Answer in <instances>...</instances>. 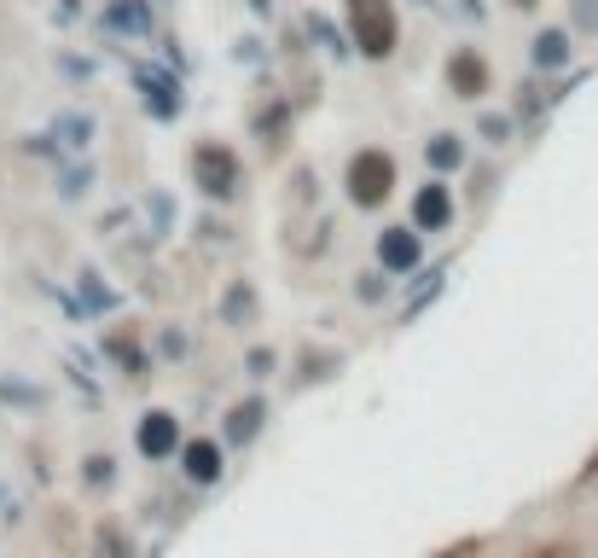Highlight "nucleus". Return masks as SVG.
Returning <instances> with one entry per match:
<instances>
[{
    "label": "nucleus",
    "mask_w": 598,
    "mask_h": 558,
    "mask_svg": "<svg viewBox=\"0 0 598 558\" xmlns=\"http://www.w3.org/2000/svg\"><path fill=\"white\" fill-rule=\"evenodd\" d=\"M511 7H535V0H511Z\"/></svg>",
    "instance_id": "11"
},
{
    "label": "nucleus",
    "mask_w": 598,
    "mask_h": 558,
    "mask_svg": "<svg viewBox=\"0 0 598 558\" xmlns=\"http://www.w3.org/2000/svg\"><path fill=\"white\" fill-rule=\"evenodd\" d=\"M419 221H425V227H441V221H448V192H441V187H425V192H419Z\"/></svg>",
    "instance_id": "7"
},
{
    "label": "nucleus",
    "mask_w": 598,
    "mask_h": 558,
    "mask_svg": "<svg viewBox=\"0 0 598 558\" xmlns=\"http://www.w3.org/2000/svg\"><path fill=\"white\" fill-rule=\"evenodd\" d=\"M378 250H383V262H389V268H407L412 257H419V239H412V233H396V239H383Z\"/></svg>",
    "instance_id": "8"
},
{
    "label": "nucleus",
    "mask_w": 598,
    "mask_h": 558,
    "mask_svg": "<svg viewBox=\"0 0 598 558\" xmlns=\"http://www.w3.org/2000/svg\"><path fill=\"white\" fill-rule=\"evenodd\" d=\"M389 187H396V163L383 158V151H360V158L349 163V198L360 210H378Z\"/></svg>",
    "instance_id": "2"
},
{
    "label": "nucleus",
    "mask_w": 598,
    "mask_h": 558,
    "mask_svg": "<svg viewBox=\"0 0 598 558\" xmlns=\"http://www.w3.org/2000/svg\"><path fill=\"white\" fill-rule=\"evenodd\" d=\"M564 59V36H540V64H558Z\"/></svg>",
    "instance_id": "10"
},
{
    "label": "nucleus",
    "mask_w": 598,
    "mask_h": 558,
    "mask_svg": "<svg viewBox=\"0 0 598 558\" xmlns=\"http://www.w3.org/2000/svg\"><path fill=\"white\" fill-rule=\"evenodd\" d=\"M192 169H198V187L210 198H227L232 187H239V158H232L227 146H198Z\"/></svg>",
    "instance_id": "3"
},
{
    "label": "nucleus",
    "mask_w": 598,
    "mask_h": 558,
    "mask_svg": "<svg viewBox=\"0 0 598 558\" xmlns=\"http://www.w3.org/2000/svg\"><path fill=\"white\" fill-rule=\"evenodd\" d=\"M140 448H146V454H169V448H175V425H169L163 413H151V419L140 425Z\"/></svg>",
    "instance_id": "6"
},
{
    "label": "nucleus",
    "mask_w": 598,
    "mask_h": 558,
    "mask_svg": "<svg viewBox=\"0 0 598 558\" xmlns=\"http://www.w3.org/2000/svg\"><path fill=\"white\" fill-rule=\"evenodd\" d=\"M349 30L360 41V53L383 59L396 47V12H389V0H349Z\"/></svg>",
    "instance_id": "1"
},
{
    "label": "nucleus",
    "mask_w": 598,
    "mask_h": 558,
    "mask_svg": "<svg viewBox=\"0 0 598 558\" xmlns=\"http://www.w3.org/2000/svg\"><path fill=\"white\" fill-rule=\"evenodd\" d=\"M216 471H221L216 442H192L187 448V477H192V484H216Z\"/></svg>",
    "instance_id": "5"
},
{
    "label": "nucleus",
    "mask_w": 598,
    "mask_h": 558,
    "mask_svg": "<svg viewBox=\"0 0 598 558\" xmlns=\"http://www.w3.org/2000/svg\"><path fill=\"white\" fill-rule=\"evenodd\" d=\"M256 419H262V408H256V401H250V408H239V413H232L227 437H232V442H250V437H256Z\"/></svg>",
    "instance_id": "9"
},
{
    "label": "nucleus",
    "mask_w": 598,
    "mask_h": 558,
    "mask_svg": "<svg viewBox=\"0 0 598 558\" xmlns=\"http://www.w3.org/2000/svg\"><path fill=\"white\" fill-rule=\"evenodd\" d=\"M448 88H454L459 99H477V93L488 88V64L471 53V47H459V53L448 59Z\"/></svg>",
    "instance_id": "4"
}]
</instances>
